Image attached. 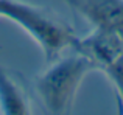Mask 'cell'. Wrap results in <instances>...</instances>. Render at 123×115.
<instances>
[{
    "instance_id": "cell-1",
    "label": "cell",
    "mask_w": 123,
    "mask_h": 115,
    "mask_svg": "<svg viewBox=\"0 0 123 115\" xmlns=\"http://www.w3.org/2000/svg\"><path fill=\"white\" fill-rule=\"evenodd\" d=\"M92 67L87 56L67 58L51 65L37 81L45 107L53 114H62L72 106L75 92L86 72Z\"/></svg>"
},
{
    "instance_id": "cell-2",
    "label": "cell",
    "mask_w": 123,
    "mask_h": 115,
    "mask_svg": "<svg viewBox=\"0 0 123 115\" xmlns=\"http://www.w3.org/2000/svg\"><path fill=\"white\" fill-rule=\"evenodd\" d=\"M0 16L14 19L20 27H24L41 44L47 59H53L67 45L76 44L69 31L62 30L56 23L45 19L39 11L27 5L12 0H0Z\"/></svg>"
},
{
    "instance_id": "cell-4",
    "label": "cell",
    "mask_w": 123,
    "mask_h": 115,
    "mask_svg": "<svg viewBox=\"0 0 123 115\" xmlns=\"http://www.w3.org/2000/svg\"><path fill=\"white\" fill-rule=\"evenodd\" d=\"M86 56L90 61H98L108 67L123 55V42L117 30H101L83 42Z\"/></svg>"
},
{
    "instance_id": "cell-6",
    "label": "cell",
    "mask_w": 123,
    "mask_h": 115,
    "mask_svg": "<svg viewBox=\"0 0 123 115\" xmlns=\"http://www.w3.org/2000/svg\"><path fill=\"white\" fill-rule=\"evenodd\" d=\"M108 70L111 72L112 78L115 79V82H117L120 92L123 93V55L118 58V59H115L112 64H109Z\"/></svg>"
},
{
    "instance_id": "cell-5",
    "label": "cell",
    "mask_w": 123,
    "mask_h": 115,
    "mask_svg": "<svg viewBox=\"0 0 123 115\" xmlns=\"http://www.w3.org/2000/svg\"><path fill=\"white\" fill-rule=\"evenodd\" d=\"M0 106L3 112L9 115L28 114V103L25 101L20 87L2 67H0Z\"/></svg>"
},
{
    "instance_id": "cell-3",
    "label": "cell",
    "mask_w": 123,
    "mask_h": 115,
    "mask_svg": "<svg viewBox=\"0 0 123 115\" xmlns=\"http://www.w3.org/2000/svg\"><path fill=\"white\" fill-rule=\"evenodd\" d=\"M101 30H118L123 25L122 0H66Z\"/></svg>"
}]
</instances>
